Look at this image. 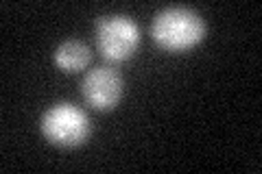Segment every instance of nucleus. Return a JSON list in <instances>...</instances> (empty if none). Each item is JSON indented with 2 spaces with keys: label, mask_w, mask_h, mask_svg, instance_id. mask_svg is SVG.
<instances>
[{
  "label": "nucleus",
  "mask_w": 262,
  "mask_h": 174,
  "mask_svg": "<svg viewBox=\"0 0 262 174\" xmlns=\"http://www.w3.org/2000/svg\"><path fill=\"white\" fill-rule=\"evenodd\" d=\"M153 39L168 51H186L199 44L206 33V22L188 7H168L153 18Z\"/></svg>",
  "instance_id": "obj_1"
},
{
  "label": "nucleus",
  "mask_w": 262,
  "mask_h": 174,
  "mask_svg": "<svg viewBox=\"0 0 262 174\" xmlns=\"http://www.w3.org/2000/svg\"><path fill=\"white\" fill-rule=\"evenodd\" d=\"M96 46L110 61H125L140 44L138 24L127 15H101L94 24Z\"/></svg>",
  "instance_id": "obj_2"
},
{
  "label": "nucleus",
  "mask_w": 262,
  "mask_h": 174,
  "mask_svg": "<svg viewBox=\"0 0 262 174\" xmlns=\"http://www.w3.org/2000/svg\"><path fill=\"white\" fill-rule=\"evenodd\" d=\"M90 131H92V124L85 111L70 103L55 105L42 115V133L48 142L57 146L70 148L83 144L90 137Z\"/></svg>",
  "instance_id": "obj_3"
},
{
  "label": "nucleus",
  "mask_w": 262,
  "mask_h": 174,
  "mask_svg": "<svg viewBox=\"0 0 262 174\" xmlns=\"http://www.w3.org/2000/svg\"><path fill=\"white\" fill-rule=\"evenodd\" d=\"M81 94L94 109H110L120 101L122 77L118 70L110 68V65H98V68L90 70L81 81Z\"/></svg>",
  "instance_id": "obj_4"
},
{
  "label": "nucleus",
  "mask_w": 262,
  "mask_h": 174,
  "mask_svg": "<svg viewBox=\"0 0 262 174\" xmlns=\"http://www.w3.org/2000/svg\"><path fill=\"white\" fill-rule=\"evenodd\" d=\"M90 59H92L90 46L83 44V41H79V39L63 41V44H59L55 51V63L59 65L61 70H68V72L83 70L90 63Z\"/></svg>",
  "instance_id": "obj_5"
}]
</instances>
